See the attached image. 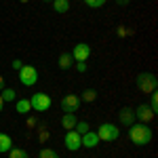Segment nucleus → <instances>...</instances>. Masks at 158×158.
Wrapping results in <instances>:
<instances>
[{"label": "nucleus", "mask_w": 158, "mask_h": 158, "mask_svg": "<svg viewBox=\"0 0 158 158\" xmlns=\"http://www.w3.org/2000/svg\"><path fill=\"white\" fill-rule=\"evenodd\" d=\"M152 135H154L152 129L148 124H143V122H137V124L129 127V137H131V141H133L135 146H139V148L148 146L152 141Z\"/></svg>", "instance_id": "obj_1"}, {"label": "nucleus", "mask_w": 158, "mask_h": 158, "mask_svg": "<svg viewBox=\"0 0 158 158\" xmlns=\"http://www.w3.org/2000/svg\"><path fill=\"white\" fill-rule=\"evenodd\" d=\"M135 85H137V89L141 91V93H146V95H150V93H154L158 86V80L154 74L150 72H141L137 74V80H135Z\"/></svg>", "instance_id": "obj_2"}, {"label": "nucleus", "mask_w": 158, "mask_h": 158, "mask_svg": "<svg viewBox=\"0 0 158 158\" xmlns=\"http://www.w3.org/2000/svg\"><path fill=\"white\" fill-rule=\"evenodd\" d=\"M99 137V141H114V139H118V127L116 124H112V122H103V124H99V129L95 131Z\"/></svg>", "instance_id": "obj_3"}, {"label": "nucleus", "mask_w": 158, "mask_h": 158, "mask_svg": "<svg viewBox=\"0 0 158 158\" xmlns=\"http://www.w3.org/2000/svg\"><path fill=\"white\" fill-rule=\"evenodd\" d=\"M30 103H32V110H36L38 114H42V112H47L51 108V97L47 93H34L32 97H30Z\"/></svg>", "instance_id": "obj_4"}, {"label": "nucleus", "mask_w": 158, "mask_h": 158, "mask_svg": "<svg viewBox=\"0 0 158 158\" xmlns=\"http://www.w3.org/2000/svg\"><path fill=\"white\" fill-rule=\"evenodd\" d=\"M80 95H76V93H68L65 97H61V110L65 112V114H76L78 108H80Z\"/></svg>", "instance_id": "obj_5"}, {"label": "nucleus", "mask_w": 158, "mask_h": 158, "mask_svg": "<svg viewBox=\"0 0 158 158\" xmlns=\"http://www.w3.org/2000/svg\"><path fill=\"white\" fill-rule=\"evenodd\" d=\"M19 82L23 86H34L38 82V72L34 65H23L19 70Z\"/></svg>", "instance_id": "obj_6"}, {"label": "nucleus", "mask_w": 158, "mask_h": 158, "mask_svg": "<svg viewBox=\"0 0 158 158\" xmlns=\"http://www.w3.org/2000/svg\"><path fill=\"white\" fill-rule=\"evenodd\" d=\"M63 143H65V148L70 150V152H76V150H80L82 148V137H80V133L78 131H68L65 133V139H63Z\"/></svg>", "instance_id": "obj_7"}, {"label": "nucleus", "mask_w": 158, "mask_h": 158, "mask_svg": "<svg viewBox=\"0 0 158 158\" xmlns=\"http://www.w3.org/2000/svg\"><path fill=\"white\" fill-rule=\"evenodd\" d=\"M70 55H72L74 61H86L89 57H91V47H89L86 42H78V44L72 49Z\"/></svg>", "instance_id": "obj_8"}, {"label": "nucleus", "mask_w": 158, "mask_h": 158, "mask_svg": "<svg viewBox=\"0 0 158 158\" xmlns=\"http://www.w3.org/2000/svg\"><path fill=\"white\" fill-rule=\"evenodd\" d=\"M135 118L139 122H143V124H148V122H152L154 118H156V114L150 110V106H146V103H141L139 108L135 110Z\"/></svg>", "instance_id": "obj_9"}, {"label": "nucleus", "mask_w": 158, "mask_h": 158, "mask_svg": "<svg viewBox=\"0 0 158 158\" xmlns=\"http://www.w3.org/2000/svg\"><path fill=\"white\" fill-rule=\"evenodd\" d=\"M118 120H120L124 127L135 124V110L133 108H122L120 112H118Z\"/></svg>", "instance_id": "obj_10"}, {"label": "nucleus", "mask_w": 158, "mask_h": 158, "mask_svg": "<svg viewBox=\"0 0 158 158\" xmlns=\"http://www.w3.org/2000/svg\"><path fill=\"white\" fill-rule=\"evenodd\" d=\"M80 137H82V148H97L99 137H97L95 131H86V133H82Z\"/></svg>", "instance_id": "obj_11"}, {"label": "nucleus", "mask_w": 158, "mask_h": 158, "mask_svg": "<svg viewBox=\"0 0 158 158\" xmlns=\"http://www.w3.org/2000/svg\"><path fill=\"white\" fill-rule=\"evenodd\" d=\"M76 122H78L76 114H63V116H61V127H63L65 131H72L74 127H76Z\"/></svg>", "instance_id": "obj_12"}, {"label": "nucleus", "mask_w": 158, "mask_h": 158, "mask_svg": "<svg viewBox=\"0 0 158 158\" xmlns=\"http://www.w3.org/2000/svg\"><path fill=\"white\" fill-rule=\"evenodd\" d=\"M57 65H59V70H70V68L74 65L72 55H70V53H61L59 59H57Z\"/></svg>", "instance_id": "obj_13"}, {"label": "nucleus", "mask_w": 158, "mask_h": 158, "mask_svg": "<svg viewBox=\"0 0 158 158\" xmlns=\"http://www.w3.org/2000/svg\"><path fill=\"white\" fill-rule=\"evenodd\" d=\"M15 110H17V114H27L30 110H32V103H30V99H15Z\"/></svg>", "instance_id": "obj_14"}, {"label": "nucleus", "mask_w": 158, "mask_h": 158, "mask_svg": "<svg viewBox=\"0 0 158 158\" xmlns=\"http://www.w3.org/2000/svg\"><path fill=\"white\" fill-rule=\"evenodd\" d=\"M11 148H13V139H11L6 133H0V154L9 152Z\"/></svg>", "instance_id": "obj_15"}, {"label": "nucleus", "mask_w": 158, "mask_h": 158, "mask_svg": "<svg viewBox=\"0 0 158 158\" xmlns=\"http://www.w3.org/2000/svg\"><path fill=\"white\" fill-rule=\"evenodd\" d=\"M51 4H53L55 13H68L70 11V0H53Z\"/></svg>", "instance_id": "obj_16"}, {"label": "nucleus", "mask_w": 158, "mask_h": 158, "mask_svg": "<svg viewBox=\"0 0 158 158\" xmlns=\"http://www.w3.org/2000/svg\"><path fill=\"white\" fill-rule=\"evenodd\" d=\"M97 99V91L95 89H86V91H82V95H80V101H86V103H93Z\"/></svg>", "instance_id": "obj_17"}, {"label": "nucleus", "mask_w": 158, "mask_h": 158, "mask_svg": "<svg viewBox=\"0 0 158 158\" xmlns=\"http://www.w3.org/2000/svg\"><path fill=\"white\" fill-rule=\"evenodd\" d=\"M9 158H30L23 148H11L9 150Z\"/></svg>", "instance_id": "obj_18"}, {"label": "nucleus", "mask_w": 158, "mask_h": 158, "mask_svg": "<svg viewBox=\"0 0 158 158\" xmlns=\"http://www.w3.org/2000/svg\"><path fill=\"white\" fill-rule=\"evenodd\" d=\"M0 97H2V101H15L17 99V93H15V89H2Z\"/></svg>", "instance_id": "obj_19"}, {"label": "nucleus", "mask_w": 158, "mask_h": 158, "mask_svg": "<svg viewBox=\"0 0 158 158\" xmlns=\"http://www.w3.org/2000/svg\"><path fill=\"white\" fill-rule=\"evenodd\" d=\"M38 158H59V154H57L55 150H51V148H42L40 154H38Z\"/></svg>", "instance_id": "obj_20"}, {"label": "nucleus", "mask_w": 158, "mask_h": 158, "mask_svg": "<svg viewBox=\"0 0 158 158\" xmlns=\"http://www.w3.org/2000/svg\"><path fill=\"white\" fill-rule=\"evenodd\" d=\"M150 110L156 114L158 112V93L154 91V93H150Z\"/></svg>", "instance_id": "obj_21"}, {"label": "nucleus", "mask_w": 158, "mask_h": 158, "mask_svg": "<svg viewBox=\"0 0 158 158\" xmlns=\"http://www.w3.org/2000/svg\"><path fill=\"white\" fill-rule=\"evenodd\" d=\"M74 131H78V133L82 135V133H86V131H91V127H89V122L80 120V122H76V127H74Z\"/></svg>", "instance_id": "obj_22"}, {"label": "nucleus", "mask_w": 158, "mask_h": 158, "mask_svg": "<svg viewBox=\"0 0 158 158\" xmlns=\"http://www.w3.org/2000/svg\"><path fill=\"white\" fill-rule=\"evenodd\" d=\"M86 6H91V9H99V6H103L106 4V0H85Z\"/></svg>", "instance_id": "obj_23"}, {"label": "nucleus", "mask_w": 158, "mask_h": 158, "mask_svg": "<svg viewBox=\"0 0 158 158\" xmlns=\"http://www.w3.org/2000/svg\"><path fill=\"white\" fill-rule=\"evenodd\" d=\"M74 63H76V68H78V72H80V74L86 72V63H85V61H74Z\"/></svg>", "instance_id": "obj_24"}, {"label": "nucleus", "mask_w": 158, "mask_h": 158, "mask_svg": "<svg viewBox=\"0 0 158 158\" xmlns=\"http://www.w3.org/2000/svg\"><path fill=\"white\" fill-rule=\"evenodd\" d=\"M11 65H13V68H15V70H17V72H19V70L23 68L25 63H23V61H21V59H15V61H13V63H11Z\"/></svg>", "instance_id": "obj_25"}, {"label": "nucleus", "mask_w": 158, "mask_h": 158, "mask_svg": "<svg viewBox=\"0 0 158 158\" xmlns=\"http://www.w3.org/2000/svg\"><path fill=\"white\" fill-rule=\"evenodd\" d=\"M118 36H127V27L124 25H118Z\"/></svg>", "instance_id": "obj_26"}, {"label": "nucleus", "mask_w": 158, "mask_h": 158, "mask_svg": "<svg viewBox=\"0 0 158 158\" xmlns=\"http://www.w3.org/2000/svg\"><path fill=\"white\" fill-rule=\"evenodd\" d=\"M40 139L44 141V139H49V133H47V129H42V133H40Z\"/></svg>", "instance_id": "obj_27"}, {"label": "nucleus", "mask_w": 158, "mask_h": 158, "mask_svg": "<svg viewBox=\"0 0 158 158\" xmlns=\"http://www.w3.org/2000/svg\"><path fill=\"white\" fill-rule=\"evenodd\" d=\"M4 89V78H2V74H0V91Z\"/></svg>", "instance_id": "obj_28"}, {"label": "nucleus", "mask_w": 158, "mask_h": 158, "mask_svg": "<svg viewBox=\"0 0 158 158\" xmlns=\"http://www.w3.org/2000/svg\"><path fill=\"white\" fill-rule=\"evenodd\" d=\"M116 2H118V4H129L131 0H116Z\"/></svg>", "instance_id": "obj_29"}, {"label": "nucleus", "mask_w": 158, "mask_h": 158, "mask_svg": "<svg viewBox=\"0 0 158 158\" xmlns=\"http://www.w3.org/2000/svg\"><path fill=\"white\" fill-rule=\"evenodd\" d=\"M2 108H4V101H2V97H0V112H2Z\"/></svg>", "instance_id": "obj_30"}, {"label": "nucleus", "mask_w": 158, "mask_h": 158, "mask_svg": "<svg viewBox=\"0 0 158 158\" xmlns=\"http://www.w3.org/2000/svg\"><path fill=\"white\" fill-rule=\"evenodd\" d=\"M42 2H53V0H42Z\"/></svg>", "instance_id": "obj_31"}, {"label": "nucleus", "mask_w": 158, "mask_h": 158, "mask_svg": "<svg viewBox=\"0 0 158 158\" xmlns=\"http://www.w3.org/2000/svg\"><path fill=\"white\" fill-rule=\"evenodd\" d=\"M21 2H27V0H21Z\"/></svg>", "instance_id": "obj_32"}]
</instances>
